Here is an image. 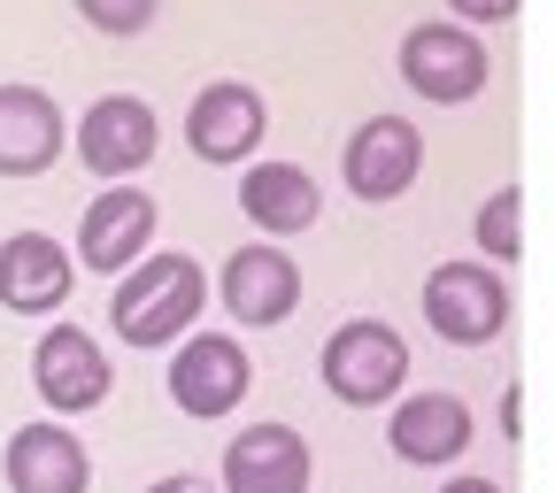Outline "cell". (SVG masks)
Listing matches in <instances>:
<instances>
[{
    "label": "cell",
    "instance_id": "9",
    "mask_svg": "<svg viewBox=\"0 0 555 493\" xmlns=\"http://www.w3.org/2000/svg\"><path fill=\"white\" fill-rule=\"evenodd\" d=\"M262 131H270V101L240 78H217V86H201L193 108H185V147L201 163H217V170H240L255 147H262Z\"/></svg>",
    "mask_w": 555,
    "mask_h": 493
},
{
    "label": "cell",
    "instance_id": "1",
    "mask_svg": "<svg viewBox=\"0 0 555 493\" xmlns=\"http://www.w3.org/2000/svg\"><path fill=\"white\" fill-rule=\"evenodd\" d=\"M208 309V277L193 255H139L124 277H116V294H108V332L124 347H139V355H155V347H178Z\"/></svg>",
    "mask_w": 555,
    "mask_h": 493
},
{
    "label": "cell",
    "instance_id": "22",
    "mask_svg": "<svg viewBox=\"0 0 555 493\" xmlns=\"http://www.w3.org/2000/svg\"><path fill=\"white\" fill-rule=\"evenodd\" d=\"M517 425H525V393H517V386H509V393H502V432H509V440H517Z\"/></svg>",
    "mask_w": 555,
    "mask_h": 493
},
{
    "label": "cell",
    "instance_id": "21",
    "mask_svg": "<svg viewBox=\"0 0 555 493\" xmlns=\"http://www.w3.org/2000/svg\"><path fill=\"white\" fill-rule=\"evenodd\" d=\"M147 493H217V485H208L201 470H170V478H155Z\"/></svg>",
    "mask_w": 555,
    "mask_h": 493
},
{
    "label": "cell",
    "instance_id": "14",
    "mask_svg": "<svg viewBox=\"0 0 555 493\" xmlns=\"http://www.w3.org/2000/svg\"><path fill=\"white\" fill-rule=\"evenodd\" d=\"M78 286V262L54 232H16L0 247V309L9 316H54Z\"/></svg>",
    "mask_w": 555,
    "mask_h": 493
},
{
    "label": "cell",
    "instance_id": "11",
    "mask_svg": "<svg viewBox=\"0 0 555 493\" xmlns=\"http://www.w3.org/2000/svg\"><path fill=\"white\" fill-rule=\"evenodd\" d=\"M155 224H163V208H155V193L147 185H108V193H93V208H86V224H78V262L86 270H101V277H124L139 255L155 247Z\"/></svg>",
    "mask_w": 555,
    "mask_h": 493
},
{
    "label": "cell",
    "instance_id": "6",
    "mask_svg": "<svg viewBox=\"0 0 555 493\" xmlns=\"http://www.w3.org/2000/svg\"><path fill=\"white\" fill-rule=\"evenodd\" d=\"M31 386H39V401L54 416H86V408H101L116 393V371H108L101 339L86 324H47L39 347H31Z\"/></svg>",
    "mask_w": 555,
    "mask_h": 493
},
{
    "label": "cell",
    "instance_id": "16",
    "mask_svg": "<svg viewBox=\"0 0 555 493\" xmlns=\"http://www.w3.org/2000/svg\"><path fill=\"white\" fill-rule=\"evenodd\" d=\"M309 440L294 425H247L224 447V493H309Z\"/></svg>",
    "mask_w": 555,
    "mask_h": 493
},
{
    "label": "cell",
    "instance_id": "8",
    "mask_svg": "<svg viewBox=\"0 0 555 493\" xmlns=\"http://www.w3.org/2000/svg\"><path fill=\"white\" fill-rule=\"evenodd\" d=\"M416 170H425V139H416L409 116H371V124H356V139L339 147V178H347V193L371 200V208L401 200V193L416 185Z\"/></svg>",
    "mask_w": 555,
    "mask_h": 493
},
{
    "label": "cell",
    "instance_id": "7",
    "mask_svg": "<svg viewBox=\"0 0 555 493\" xmlns=\"http://www.w3.org/2000/svg\"><path fill=\"white\" fill-rule=\"evenodd\" d=\"M217 309L240 332H278V324L301 309V262L286 247H240L217 270Z\"/></svg>",
    "mask_w": 555,
    "mask_h": 493
},
{
    "label": "cell",
    "instance_id": "3",
    "mask_svg": "<svg viewBox=\"0 0 555 493\" xmlns=\"http://www.w3.org/2000/svg\"><path fill=\"white\" fill-rule=\"evenodd\" d=\"M178 416H193V425H224V416L247 401L255 386V363H247V347L232 332H185L170 347V371H163Z\"/></svg>",
    "mask_w": 555,
    "mask_h": 493
},
{
    "label": "cell",
    "instance_id": "15",
    "mask_svg": "<svg viewBox=\"0 0 555 493\" xmlns=\"http://www.w3.org/2000/svg\"><path fill=\"white\" fill-rule=\"evenodd\" d=\"M69 147V124L54 93L39 86H0V178H47Z\"/></svg>",
    "mask_w": 555,
    "mask_h": 493
},
{
    "label": "cell",
    "instance_id": "17",
    "mask_svg": "<svg viewBox=\"0 0 555 493\" xmlns=\"http://www.w3.org/2000/svg\"><path fill=\"white\" fill-rule=\"evenodd\" d=\"M240 208H247L255 232L301 239V232H317V217H324V193H317V178H309L301 163H255V170L240 178Z\"/></svg>",
    "mask_w": 555,
    "mask_h": 493
},
{
    "label": "cell",
    "instance_id": "10",
    "mask_svg": "<svg viewBox=\"0 0 555 493\" xmlns=\"http://www.w3.org/2000/svg\"><path fill=\"white\" fill-rule=\"evenodd\" d=\"M155 147H163V124H155V108L139 101V93H101L86 116H78V163L93 170V178H139L155 163Z\"/></svg>",
    "mask_w": 555,
    "mask_h": 493
},
{
    "label": "cell",
    "instance_id": "5",
    "mask_svg": "<svg viewBox=\"0 0 555 493\" xmlns=\"http://www.w3.org/2000/svg\"><path fill=\"white\" fill-rule=\"evenodd\" d=\"M509 277L494 262H440L425 277V324L448 347H494L509 332Z\"/></svg>",
    "mask_w": 555,
    "mask_h": 493
},
{
    "label": "cell",
    "instance_id": "12",
    "mask_svg": "<svg viewBox=\"0 0 555 493\" xmlns=\"http://www.w3.org/2000/svg\"><path fill=\"white\" fill-rule=\"evenodd\" d=\"M0 470H9V493H93V455H86V440L69 432L62 416L16 425Z\"/></svg>",
    "mask_w": 555,
    "mask_h": 493
},
{
    "label": "cell",
    "instance_id": "19",
    "mask_svg": "<svg viewBox=\"0 0 555 493\" xmlns=\"http://www.w3.org/2000/svg\"><path fill=\"white\" fill-rule=\"evenodd\" d=\"M78 16H86L101 39H139V31L163 16V0H78Z\"/></svg>",
    "mask_w": 555,
    "mask_h": 493
},
{
    "label": "cell",
    "instance_id": "18",
    "mask_svg": "<svg viewBox=\"0 0 555 493\" xmlns=\"http://www.w3.org/2000/svg\"><path fill=\"white\" fill-rule=\"evenodd\" d=\"M478 255L502 262V270L525 255V193H517V185L486 193V208H478Z\"/></svg>",
    "mask_w": 555,
    "mask_h": 493
},
{
    "label": "cell",
    "instance_id": "13",
    "mask_svg": "<svg viewBox=\"0 0 555 493\" xmlns=\"http://www.w3.org/2000/svg\"><path fill=\"white\" fill-rule=\"evenodd\" d=\"M470 408L463 393H401L393 416H386V447L416 470H440V463H463L470 455Z\"/></svg>",
    "mask_w": 555,
    "mask_h": 493
},
{
    "label": "cell",
    "instance_id": "23",
    "mask_svg": "<svg viewBox=\"0 0 555 493\" xmlns=\"http://www.w3.org/2000/svg\"><path fill=\"white\" fill-rule=\"evenodd\" d=\"M440 493H502V485H494V478H448Z\"/></svg>",
    "mask_w": 555,
    "mask_h": 493
},
{
    "label": "cell",
    "instance_id": "4",
    "mask_svg": "<svg viewBox=\"0 0 555 493\" xmlns=\"http://www.w3.org/2000/svg\"><path fill=\"white\" fill-rule=\"evenodd\" d=\"M486 78H494V62H486L478 31L470 24H416L401 31V86L416 101H433V108H463L486 93Z\"/></svg>",
    "mask_w": 555,
    "mask_h": 493
},
{
    "label": "cell",
    "instance_id": "2",
    "mask_svg": "<svg viewBox=\"0 0 555 493\" xmlns=\"http://www.w3.org/2000/svg\"><path fill=\"white\" fill-rule=\"evenodd\" d=\"M317 378H324V393L347 401V408H386V401H401V386H409V339H401L393 324H378V316H356V324H339V332L324 339Z\"/></svg>",
    "mask_w": 555,
    "mask_h": 493
},
{
    "label": "cell",
    "instance_id": "20",
    "mask_svg": "<svg viewBox=\"0 0 555 493\" xmlns=\"http://www.w3.org/2000/svg\"><path fill=\"white\" fill-rule=\"evenodd\" d=\"M448 9H455V24L478 31V24H509V16H517V0H448Z\"/></svg>",
    "mask_w": 555,
    "mask_h": 493
}]
</instances>
